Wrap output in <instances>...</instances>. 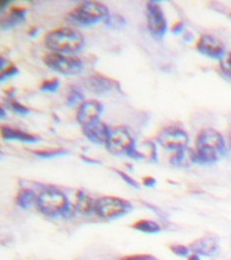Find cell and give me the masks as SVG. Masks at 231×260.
Listing matches in <instances>:
<instances>
[{
    "label": "cell",
    "mask_w": 231,
    "mask_h": 260,
    "mask_svg": "<svg viewBox=\"0 0 231 260\" xmlns=\"http://www.w3.org/2000/svg\"><path fill=\"white\" fill-rule=\"evenodd\" d=\"M225 152L224 138L216 129L204 128L196 137L195 156L199 165H213L220 161Z\"/></svg>",
    "instance_id": "6da1fadb"
},
{
    "label": "cell",
    "mask_w": 231,
    "mask_h": 260,
    "mask_svg": "<svg viewBox=\"0 0 231 260\" xmlns=\"http://www.w3.org/2000/svg\"><path fill=\"white\" fill-rule=\"evenodd\" d=\"M83 82H85V87L88 90H90L92 93L98 94V95L107 94L109 91L115 90V89L120 90L118 82L102 74L90 75V77L87 78Z\"/></svg>",
    "instance_id": "8fae6325"
},
{
    "label": "cell",
    "mask_w": 231,
    "mask_h": 260,
    "mask_svg": "<svg viewBox=\"0 0 231 260\" xmlns=\"http://www.w3.org/2000/svg\"><path fill=\"white\" fill-rule=\"evenodd\" d=\"M136 141L127 131V128L123 126L115 127L110 132V137L107 141V149L113 155L127 154L128 150L132 148Z\"/></svg>",
    "instance_id": "9c48e42d"
},
{
    "label": "cell",
    "mask_w": 231,
    "mask_h": 260,
    "mask_svg": "<svg viewBox=\"0 0 231 260\" xmlns=\"http://www.w3.org/2000/svg\"><path fill=\"white\" fill-rule=\"evenodd\" d=\"M229 18L231 19V12H230V13H229Z\"/></svg>",
    "instance_id": "60d3db41"
},
{
    "label": "cell",
    "mask_w": 231,
    "mask_h": 260,
    "mask_svg": "<svg viewBox=\"0 0 231 260\" xmlns=\"http://www.w3.org/2000/svg\"><path fill=\"white\" fill-rule=\"evenodd\" d=\"M104 23L111 29H121L126 26V20L119 14H109L108 18L104 20Z\"/></svg>",
    "instance_id": "7402d4cb"
},
{
    "label": "cell",
    "mask_w": 231,
    "mask_h": 260,
    "mask_svg": "<svg viewBox=\"0 0 231 260\" xmlns=\"http://www.w3.org/2000/svg\"><path fill=\"white\" fill-rule=\"evenodd\" d=\"M188 260H200V257H199V254L192 253L190 257H188Z\"/></svg>",
    "instance_id": "8d00e7d4"
},
{
    "label": "cell",
    "mask_w": 231,
    "mask_h": 260,
    "mask_svg": "<svg viewBox=\"0 0 231 260\" xmlns=\"http://www.w3.org/2000/svg\"><path fill=\"white\" fill-rule=\"evenodd\" d=\"M116 174L119 175V177L124 180V182H126L128 184L129 186L132 187H136V188H139L140 186H139V183L137 182V180H134V178L129 177V176L127 174H125L124 171H120V170H115Z\"/></svg>",
    "instance_id": "f1b7e54d"
},
{
    "label": "cell",
    "mask_w": 231,
    "mask_h": 260,
    "mask_svg": "<svg viewBox=\"0 0 231 260\" xmlns=\"http://www.w3.org/2000/svg\"><path fill=\"white\" fill-rule=\"evenodd\" d=\"M228 141H229V145L231 147V127L229 128V131H228Z\"/></svg>",
    "instance_id": "74e56055"
},
{
    "label": "cell",
    "mask_w": 231,
    "mask_h": 260,
    "mask_svg": "<svg viewBox=\"0 0 231 260\" xmlns=\"http://www.w3.org/2000/svg\"><path fill=\"white\" fill-rule=\"evenodd\" d=\"M110 129L107 126V124H104L103 121L100 119L92 123L82 126V133L88 140L94 142V144H107V141L110 137Z\"/></svg>",
    "instance_id": "4fadbf2b"
},
{
    "label": "cell",
    "mask_w": 231,
    "mask_h": 260,
    "mask_svg": "<svg viewBox=\"0 0 231 260\" xmlns=\"http://www.w3.org/2000/svg\"><path fill=\"white\" fill-rule=\"evenodd\" d=\"M120 260H157V259L150 254H134V255H127V257L121 258Z\"/></svg>",
    "instance_id": "f546056e"
},
{
    "label": "cell",
    "mask_w": 231,
    "mask_h": 260,
    "mask_svg": "<svg viewBox=\"0 0 231 260\" xmlns=\"http://www.w3.org/2000/svg\"><path fill=\"white\" fill-rule=\"evenodd\" d=\"M147 27L149 32L156 40H162L168 30L167 19L162 7L157 2H148L146 4Z\"/></svg>",
    "instance_id": "52a82bcc"
},
{
    "label": "cell",
    "mask_w": 231,
    "mask_h": 260,
    "mask_svg": "<svg viewBox=\"0 0 231 260\" xmlns=\"http://www.w3.org/2000/svg\"><path fill=\"white\" fill-rule=\"evenodd\" d=\"M170 250L174 252L176 255H179V257H186L190 252V249L186 247L185 245H180V244H175L170 246Z\"/></svg>",
    "instance_id": "83f0119b"
},
{
    "label": "cell",
    "mask_w": 231,
    "mask_h": 260,
    "mask_svg": "<svg viewBox=\"0 0 231 260\" xmlns=\"http://www.w3.org/2000/svg\"><path fill=\"white\" fill-rule=\"evenodd\" d=\"M67 154H69V150L61 149V148L36 150V152H34V155H36V156L42 157V158H52V157L62 156V155H67Z\"/></svg>",
    "instance_id": "cb8c5ba5"
},
{
    "label": "cell",
    "mask_w": 231,
    "mask_h": 260,
    "mask_svg": "<svg viewBox=\"0 0 231 260\" xmlns=\"http://www.w3.org/2000/svg\"><path fill=\"white\" fill-rule=\"evenodd\" d=\"M95 203L96 200L90 198L86 192L78 191L75 194L73 208L75 213H80L82 215H89L91 213H95Z\"/></svg>",
    "instance_id": "ac0fdd59"
},
{
    "label": "cell",
    "mask_w": 231,
    "mask_h": 260,
    "mask_svg": "<svg viewBox=\"0 0 231 260\" xmlns=\"http://www.w3.org/2000/svg\"><path fill=\"white\" fill-rule=\"evenodd\" d=\"M146 206L148 207V208L152 209V211H154L155 213H156L159 217H164V216H166L164 214H163V212H162V211H159V209H158L157 207H155V206H150V205H148V204H146Z\"/></svg>",
    "instance_id": "836d02e7"
},
{
    "label": "cell",
    "mask_w": 231,
    "mask_h": 260,
    "mask_svg": "<svg viewBox=\"0 0 231 260\" xmlns=\"http://www.w3.org/2000/svg\"><path fill=\"white\" fill-rule=\"evenodd\" d=\"M26 10L20 7H14L12 8L10 13H8L5 18L2 21V28L3 30H8V29L14 28L19 26L26 19Z\"/></svg>",
    "instance_id": "d6986e66"
},
{
    "label": "cell",
    "mask_w": 231,
    "mask_h": 260,
    "mask_svg": "<svg viewBox=\"0 0 231 260\" xmlns=\"http://www.w3.org/2000/svg\"><path fill=\"white\" fill-rule=\"evenodd\" d=\"M188 249L192 253L209 257V255H213L217 252L218 240L214 235H207V236H204L193 242Z\"/></svg>",
    "instance_id": "9a60e30c"
},
{
    "label": "cell",
    "mask_w": 231,
    "mask_h": 260,
    "mask_svg": "<svg viewBox=\"0 0 231 260\" xmlns=\"http://www.w3.org/2000/svg\"><path fill=\"white\" fill-rule=\"evenodd\" d=\"M66 102L69 106H74V104H78V103L81 104L85 102V95H83L82 91L78 89L77 87H73L72 89L70 90Z\"/></svg>",
    "instance_id": "d4e9b609"
},
{
    "label": "cell",
    "mask_w": 231,
    "mask_h": 260,
    "mask_svg": "<svg viewBox=\"0 0 231 260\" xmlns=\"http://www.w3.org/2000/svg\"><path fill=\"white\" fill-rule=\"evenodd\" d=\"M157 144L163 148L170 150H179L187 147L188 136L182 127L177 125H170L159 131L156 136Z\"/></svg>",
    "instance_id": "ba28073f"
},
{
    "label": "cell",
    "mask_w": 231,
    "mask_h": 260,
    "mask_svg": "<svg viewBox=\"0 0 231 260\" xmlns=\"http://www.w3.org/2000/svg\"><path fill=\"white\" fill-rule=\"evenodd\" d=\"M19 73V70L18 67L13 64H8V66H5L4 69H2V81L6 80L7 78H11V77H14Z\"/></svg>",
    "instance_id": "4316f807"
},
{
    "label": "cell",
    "mask_w": 231,
    "mask_h": 260,
    "mask_svg": "<svg viewBox=\"0 0 231 260\" xmlns=\"http://www.w3.org/2000/svg\"><path fill=\"white\" fill-rule=\"evenodd\" d=\"M226 71H228V73H231V52L228 54V57H226Z\"/></svg>",
    "instance_id": "e575fe53"
},
{
    "label": "cell",
    "mask_w": 231,
    "mask_h": 260,
    "mask_svg": "<svg viewBox=\"0 0 231 260\" xmlns=\"http://www.w3.org/2000/svg\"><path fill=\"white\" fill-rule=\"evenodd\" d=\"M13 94L14 93H8L7 94V96H8L7 101H8V103H10L11 108L14 110V112H16V114L21 115V116L30 114V111H31L30 109L27 108L26 106H22V104H21L20 102H18V101L14 99V95Z\"/></svg>",
    "instance_id": "603a6c76"
},
{
    "label": "cell",
    "mask_w": 231,
    "mask_h": 260,
    "mask_svg": "<svg viewBox=\"0 0 231 260\" xmlns=\"http://www.w3.org/2000/svg\"><path fill=\"white\" fill-rule=\"evenodd\" d=\"M103 106L98 101L95 100H88L85 102L80 104L78 114H77V120L79 121L82 126L92 123V121L98 120L100 116L103 112Z\"/></svg>",
    "instance_id": "7c38bea8"
},
{
    "label": "cell",
    "mask_w": 231,
    "mask_h": 260,
    "mask_svg": "<svg viewBox=\"0 0 231 260\" xmlns=\"http://www.w3.org/2000/svg\"><path fill=\"white\" fill-rule=\"evenodd\" d=\"M108 7L98 2H85L81 3L71 11L69 18L74 23L80 26H91L106 20L109 16Z\"/></svg>",
    "instance_id": "277c9868"
},
{
    "label": "cell",
    "mask_w": 231,
    "mask_h": 260,
    "mask_svg": "<svg viewBox=\"0 0 231 260\" xmlns=\"http://www.w3.org/2000/svg\"><path fill=\"white\" fill-rule=\"evenodd\" d=\"M131 211V203L118 197H102L95 203V214L103 220L117 219L127 215Z\"/></svg>",
    "instance_id": "5b68a950"
},
{
    "label": "cell",
    "mask_w": 231,
    "mask_h": 260,
    "mask_svg": "<svg viewBox=\"0 0 231 260\" xmlns=\"http://www.w3.org/2000/svg\"><path fill=\"white\" fill-rule=\"evenodd\" d=\"M7 4H10V2H2V8H4V6H6Z\"/></svg>",
    "instance_id": "ab89813d"
},
{
    "label": "cell",
    "mask_w": 231,
    "mask_h": 260,
    "mask_svg": "<svg viewBox=\"0 0 231 260\" xmlns=\"http://www.w3.org/2000/svg\"><path fill=\"white\" fill-rule=\"evenodd\" d=\"M196 50L206 57L221 59L225 56V48L222 42L212 35H201L196 43Z\"/></svg>",
    "instance_id": "30bf717a"
},
{
    "label": "cell",
    "mask_w": 231,
    "mask_h": 260,
    "mask_svg": "<svg viewBox=\"0 0 231 260\" xmlns=\"http://www.w3.org/2000/svg\"><path fill=\"white\" fill-rule=\"evenodd\" d=\"M185 27V23L183 21H178V22H176L174 26L171 28V31L172 34H175V35H177V34H180L183 31V29Z\"/></svg>",
    "instance_id": "4dcf8cb0"
},
{
    "label": "cell",
    "mask_w": 231,
    "mask_h": 260,
    "mask_svg": "<svg viewBox=\"0 0 231 260\" xmlns=\"http://www.w3.org/2000/svg\"><path fill=\"white\" fill-rule=\"evenodd\" d=\"M60 86V80L58 78H52L41 83L40 89L46 93H56Z\"/></svg>",
    "instance_id": "484cf974"
},
{
    "label": "cell",
    "mask_w": 231,
    "mask_h": 260,
    "mask_svg": "<svg viewBox=\"0 0 231 260\" xmlns=\"http://www.w3.org/2000/svg\"><path fill=\"white\" fill-rule=\"evenodd\" d=\"M126 155L132 158H136V160H148L149 162L157 161L156 146L150 140H146L141 144L136 142Z\"/></svg>",
    "instance_id": "5bb4252c"
},
{
    "label": "cell",
    "mask_w": 231,
    "mask_h": 260,
    "mask_svg": "<svg viewBox=\"0 0 231 260\" xmlns=\"http://www.w3.org/2000/svg\"><path fill=\"white\" fill-rule=\"evenodd\" d=\"M132 227L138 232L145 234H158L162 230L161 225L152 220H139Z\"/></svg>",
    "instance_id": "44dd1931"
},
{
    "label": "cell",
    "mask_w": 231,
    "mask_h": 260,
    "mask_svg": "<svg viewBox=\"0 0 231 260\" xmlns=\"http://www.w3.org/2000/svg\"><path fill=\"white\" fill-rule=\"evenodd\" d=\"M170 163L177 168H184V169L190 168L192 165L196 163L195 150L188 148V147L176 150V153L170 157Z\"/></svg>",
    "instance_id": "2e32d148"
},
{
    "label": "cell",
    "mask_w": 231,
    "mask_h": 260,
    "mask_svg": "<svg viewBox=\"0 0 231 260\" xmlns=\"http://www.w3.org/2000/svg\"><path fill=\"white\" fill-rule=\"evenodd\" d=\"M44 44L51 52L74 53L81 50L85 44V37L79 30L72 28H57L45 34Z\"/></svg>",
    "instance_id": "7a4b0ae2"
},
{
    "label": "cell",
    "mask_w": 231,
    "mask_h": 260,
    "mask_svg": "<svg viewBox=\"0 0 231 260\" xmlns=\"http://www.w3.org/2000/svg\"><path fill=\"white\" fill-rule=\"evenodd\" d=\"M43 61L49 69L64 75H77L81 73L83 70V61L81 58L65 56L61 53H46Z\"/></svg>",
    "instance_id": "8992f818"
},
{
    "label": "cell",
    "mask_w": 231,
    "mask_h": 260,
    "mask_svg": "<svg viewBox=\"0 0 231 260\" xmlns=\"http://www.w3.org/2000/svg\"><path fill=\"white\" fill-rule=\"evenodd\" d=\"M156 179H155L154 177H146L144 179V185L147 186V187H154L155 185H156Z\"/></svg>",
    "instance_id": "1f68e13d"
},
{
    "label": "cell",
    "mask_w": 231,
    "mask_h": 260,
    "mask_svg": "<svg viewBox=\"0 0 231 260\" xmlns=\"http://www.w3.org/2000/svg\"><path fill=\"white\" fill-rule=\"evenodd\" d=\"M36 201L37 196L30 188H22L16 196V205L23 209L30 208L34 204H36Z\"/></svg>",
    "instance_id": "ffe728a7"
},
{
    "label": "cell",
    "mask_w": 231,
    "mask_h": 260,
    "mask_svg": "<svg viewBox=\"0 0 231 260\" xmlns=\"http://www.w3.org/2000/svg\"><path fill=\"white\" fill-rule=\"evenodd\" d=\"M0 110H2V118L4 119V117H6V114H5V112H4V108L0 109Z\"/></svg>",
    "instance_id": "f35d334b"
},
{
    "label": "cell",
    "mask_w": 231,
    "mask_h": 260,
    "mask_svg": "<svg viewBox=\"0 0 231 260\" xmlns=\"http://www.w3.org/2000/svg\"><path fill=\"white\" fill-rule=\"evenodd\" d=\"M2 137L4 140H7V141L18 140L22 142H28V144H34V142L40 141V137L35 136V134L21 131V129L13 128L10 126L2 127Z\"/></svg>",
    "instance_id": "e0dca14e"
},
{
    "label": "cell",
    "mask_w": 231,
    "mask_h": 260,
    "mask_svg": "<svg viewBox=\"0 0 231 260\" xmlns=\"http://www.w3.org/2000/svg\"><path fill=\"white\" fill-rule=\"evenodd\" d=\"M37 34H39V28H31L30 30H29V32H28V35L29 36H32V37H35Z\"/></svg>",
    "instance_id": "d590c367"
},
{
    "label": "cell",
    "mask_w": 231,
    "mask_h": 260,
    "mask_svg": "<svg viewBox=\"0 0 231 260\" xmlns=\"http://www.w3.org/2000/svg\"><path fill=\"white\" fill-rule=\"evenodd\" d=\"M82 161H85L86 163H89V165H101V162L97 160H92L91 157H87L85 155H81Z\"/></svg>",
    "instance_id": "d6a6232c"
},
{
    "label": "cell",
    "mask_w": 231,
    "mask_h": 260,
    "mask_svg": "<svg viewBox=\"0 0 231 260\" xmlns=\"http://www.w3.org/2000/svg\"><path fill=\"white\" fill-rule=\"evenodd\" d=\"M36 206L42 214L50 217L70 216V214L75 213L67 196L56 187L44 188L37 196Z\"/></svg>",
    "instance_id": "3957f363"
}]
</instances>
